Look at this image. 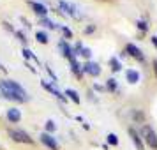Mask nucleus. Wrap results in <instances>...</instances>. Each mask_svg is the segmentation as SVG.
Returning <instances> with one entry per match:
<instances>
[{"mask_svg": "<svg viewBox=\"0 0 157 150\" xmlns=\"http://www.w3.org/2000/svg\"><path fill=\"white\" fill-rule=\"evenodd\" d=\"M0 95L6 101H11V102H27L30 99L29 92L23 88L18 81L14 79H0Z\"/></svg>", "mask_w": 157, "mask_h": 150, "instance_id": "f257e3e1", "label": "nucleus"}, {"mask_svg": "<svg viewBox=\"0 0 157 150\" xmlns=\"http://www.w3.org/2000/svg\"><path fill=\"white\" fill-rule=\"evenodd\" d=\"M58 9H60L65 16H69V18H72V20H76V21H81V20H83V13H81V9H79L76 4H72V2L58 0Z\"/></svg>", "mask_w": 157, "mask_h": 150, "instance_id": "f03ea898", "label": "nucleus"}, {"mask_svg": "<svg viewBox=\"0 0 157 150\" xmlns=\"http://www.w3.org/2000/svg\"><path fill=\"white\" fill-rule=\"evenodd\" d=\"M140 134H141L145 145H148L150 148L157 150V133L150 127L148 124H143L141 127H140Z\"/></svg>", "mask_w": 157, "mask_h": 150, "instance_id": "7ed1b4c3", "label": "nucleus"}, {"mask_svg": "<svg viewBox=\"0 0 157 150\" xmlns=\"http://www.w3.org/2000/svg\"><path fill=\"white\" fill-rule=\"evenodd\" d=\"M7 134L14 143H23V145H32V143H34L32 136H30L27 131H23V129H9Z\"/></svg>", "mask_w": 157, "mask_h": 150, "instance_id": "20e7f679", "label": "nucleus"}, {"mask_svg": "<svg viewBox=\"0 0 157 150\" xmlns=\"http://www.w3.org/2000/svg\"><path fill=\"white\" fill-rule=\"evenodd\" d=\"M41 85H43L44 88H46V90L51 94V95H55V97H57L60 102H62V104H65V102L69 101L67 97H65V94H64V92H60V90L57 88V85H55L53 81H48V79H41Z\"/></svg>", "mask_w": 157, "mask_h": 150, "instance_id": "39448f33", "label": "nucleus"}, {"mask_svg": "<svg viewBox=\"0 0 157 150\" xmlns=\"http://www.w3.org/2000/svg\"><path fill=\"white\" fill-rule=\"evenodd\" d=\"M39 141L43 143L46 148H50V150H58V148H60L57 138H55L53 134H50V133H44V131H43V133L39 134Z\"/></svg>", "mask_w": 157, "mask_h": 150, "instance_id": "423d86ee", "label": "nucleus"}, {"mask_svg": "<svg viewBox=\"0 0 157 150\" xmlns=\"http://www.w3.org/2000/svg\"><path fill=\"white\" fill-rule=\"evenodd\" d=\"M101 65L97 62H94V60H86L85 64H83V74H88V76H92V78H97L101 76Z\"/></svg>", "mask_w": 157, "mask_h": 150, "instance_id": "0eeeda50", "label": "nucleus"}, {"mask_svg": "<svg viewBox=\"0 0 157 150\" xmlns=\"http://www.w3.org/2000/svg\"><path fill=\"white\" fill-rule=\"evenodd\" d=\"M58 50H60V53H62V57L67 58L69 62L76 58V55H74V48H72L71 44H69V41H65V39H62V41L58 43Z\"/></svg>", "mask_w": 157, "mask_h": 150, "instance_id": "6e6552de", "label": "nucleus"}, {"mask_svg": "<svg viewBox=\"0 0 157 150\" xmlns=\"http://www.w3.org/2000/svg\"><path fill=\"white\" fill-rule=\"evenodd\" d=\"M27 4L30 6V9L34 11V14H37L39 18H46L48 13H50V9L44 6L43 2H36V0H27Z\"/></svg>", "mask_w": 157, "mask_h": 150, "instance_id": "1a4fd4ad", "label": "nucleus"}, {"mask_svg": "<svg viewBox=\"0 0 157 150\" xmlns=\"http://www.w3.org/2000/svg\"><path fill=\"white\" fill-rule=\"evenodd\" d=\"M125 53H127L129 57H132L134 58V60H138V62H145V55H143V51L140 50V48H138V46H136V44H132V43H127L125 44Z\"/></svg>", "mask_w": 157, "mask_h": 150, "instance_id": "9d476101", "label": "nucleus"}, {"mask_svg": "<svg viewBox=\"0 0 157 150\" xmlns=\"http://www.w3.org/2000/svg\"><path fill=\"white\" fill-rule=\"evenodd\" d=\"M129 136H131V141L136 147V150H145V141H143L140 131H136L134 127H129Z\"/></svg>", "mask_w": 157, "mask_h": 150, "instance_id": "9b49d317", "label": "nucleus"}, {"mask_svg": "<svg viewBox=\"0 0 157 150\" xmlns=\"http://www.w3.org/2000/svg\"><path fill=\"white\" fill-rule=\"evenodd\" d=\"M6 118H7L9 124H18V122L21 120V110L20 108H9L7 111H6Z\"/></svg>", "mask_w": 157, "mask_h": 150, "instance_id": "f8f14e48", "label": "nucleus"}, {"mask_svg": "<svg viewBox=\"0 0 157 150\" xmlns=\"http://www.w3.org/2000/svg\"><path fill=\"white\" fill-rule=\"evenodd\" d=\"M69 65H71V72L76 76V78H78V79L83 78V64H79L78 58L71 60V62H69Z\"/></svg>", "mask_w": 157, "mask_h": 150, "instance_id": "ddd939ff", "label": "nucleus"}, {"mask_svg": "<svg viewBox=\"0 0 157 150\" xmlns=\"http://www.w3.org/2000/svg\"><path fill=\"white\" fill-rule=\"evenodd\" d=\"M125 79H127L131 85H136V83H140L141 74H140V71H136V69H127L125 71Z\"/></svg>", "mask_w": 157, "mask_h": 150, "instance_id": "4468645a", "label": "nucleus"}, {"mask_svg": "<svg viewBox=\"0 0 157 150\" xmlns=\"http://www.w3.org/2000/svg\"><path fill=\"white\" fill-rule=\"evenodd\" d=\"M39 25H41V27H44V29H50V30H60V25H58V23H55L53 21V20H50V18H48V16H46V18H39Z\"/></svg>", "mask_w": 157, "mask_h": 150, "instance_id": "2eb2a0df", "label": "nucleus"}, {"mask_svg": "<svg viewBox=\"0 0 157 150\" xmlns=\"http://www.w3.org/2000/svg\"><path fill=\"white\" fill-rule=\"evenodd\" d=\"M21 55H23V58H25L27 62H29V60H32V62H36V64L41 67V60L36 57V53H34L32 50H29V48H23V50H21Z\"/></svg>", "mask_w": 157, "mask_h": 150, "instance_id": "dca6fc26", "label": "nucleus"}, {"mask_svg": "<svg viewBox=\"0 0 157 150\" xmlns=\"http://www.w3.org/2000/svg\"><path fill=\"white\" fill-rule=\"evenodd\" d=\"M64 94H65V97H67V99H71L74 104H79V102H81V97H79V94L76 92L74 88H65Z\"/></svg>", "mask_w": 157, "mask_h": 150, "instance_id": "f3484780", "label": "nucleus"}, {"mask_svg": "<svg viewBox=\"0 0 157 150\" xmlns=\"http://www.w3.org/2000/svg\"><path fill=\"white\" fill-rule=\"evenodd\" d=\"M108 65H109V69L113 72H120L122 71V62L118 57H111L109 60H108Z\"/></svg>", "mask_w": 157, "mask_h": 150, "instance_id": "a211bd4d", "label": "nucleus"}, {"mask_svg": "<svg viewBox=\"0 0 157 150\" xmlns=\"http://www.w3.org/2000/svg\"><path fill=\"white\" fill-rule=\"evenodd\" d=\"M36 41L39 44H48L50 43V37H48V34H46L44 30H37L36 32Z\"/></svg>", "mask_w": 157, "mask_h": 150, "instance_id": "6ab92c4d", "label": "nucleus"}, {"mask_svg": "<svg viewBox=\"0 0 157 150\" xmlns=\"http://www.w3.org/2000/svg\"><path fill=\"white\" fill-rule=\"evenodd\" d=\"M104 87H106V92H118V83L115 78H108Z\"/></svg>", "mask_w": 157, "mask_h": 150, "instance_id": "aec40b11", "label": "nucleus"}, {"mask_svg": "<svg viewBox=\"0 0 157 150\" xmlns=\"http://www.w3.org/2000/svg\"><path fill=\"white\" fill-rule=\"evenodd\" d=\"M131 115H132V120H134V122L145 124V115H143V111H140V110H132Z\"/></svg>", "mask_w": 157, "mask_h": 150, "instance_id": "412c9836", "label": "nucleus"}, {"mask_svg": "<svg viewBox=\"0 0 157 150\" xmlns=\"http://www.w3.org/2000/svg\"><path fill=\"white\" fill-rule=\"evenodd\" d=\"M57 131V124H55V120H46V124H44V133H50V134H53Z\"/></svg>", "mask_w": 157, "mask_h": 150, "instance_id": "4be33fe9", "label": "nucleus"}, {"mask_svg": "<svg viewBox=\"0 0 157 150\" xmlns=\"http://www.w3.org/2000/svg\"><path fill=\"white\" fill-rule=\"evenodd\" d=\"M106 141H108V145L117 147V145H118V136L115 134V133H109V134L106 136Z\"/></svg>", "mask_w": 157, "mask_h": 150, "instance_id": "5701e85b", "label": "nucleus"}, {"mask_svg": "<svg viewBox=\"0 0 157 150\" xmlns=\"http://www.w3.org/2000/svg\"><path fill=\"white\" fill-rule=\"evenodd\" d=\"M60 32H62V36H64L65 41H67V39H72V30L69 29V27H65V25H60Z\"/></svg>", "mask_w": 157, "mask_h": 150, "instance_id": "b1692460", "label": "nucleus"}, {"mask_svg": "<svg viewBox=\"0 0 157 150\" xmlns=\"http://www.w3.org/2000/svg\"><path fill=\"white\" fill-rule=\"evenodd\" d=\"M14 36L18 37V39H20V43H21L23 46H25V48H27V44H29V37L25 36V34H23L21 30H16V32H14Z\"/></svg>", "mask_w": 157, "mask_h": 150, "instance_id": "393cba45", "label": "nucleus"}, {"mask_svg": "<svg viewBox=\"0 0 157 150\" xmlns=\"http://www.w3.org/2000/svg\"><path fill=\"white\" fill-rule=\"evenodd\" d=\"M136 27H138L140 32H147V30H148V23L145 21V20H138V21H136Z\"/></svg>", "mask_w": 157, "mask_h": 150, "instance_id": "a878e982", "label": "nucleus"}, {"mask_svg": "<svg viewBox=\"0 0 157 150\" xmlns=\"http://www.w3.org/2000/svg\"><path fill=\"white\" fill-rule=\"evenodd\" d=\"M95 30H97V25L90 23V25H86L85 29H83V34H85V36H90V34H94Z\"/></svg>", "mask_w": 157, "mask_h": 150, "instance_id": "bb28decb", "label": "nucleus"}, {"mask_svg": "<svg viewBox=\"0 0 157 150\" xmlns=\"http://www.w3.org/2000/svg\"><path fill=\"white\" fill-rule=\"evenodd\" d=\"M72 48H74V55H76V58H78L79 55H81V50H83V48H85V46H83V43H81V41H78V43L74 44V46H72Z\"/></svg>", "mask_w": 157, "mask_h": 150, "instance_id": "cd10ccee", "label": "nucleus"}, {"mask_svg": "<svg viewBox=\"0 0 157 150\" xmlns=\"http://www.w3.org/2000/svg\"><path fill=\"white\" fill-rule=\"evenodd\" d=\"M79 57H83L85 58V60H90V58H92V50H90V48H83V50H81V55H79Z\"/></svg>", "mask_w": 157, "mask_h": 150, "instance_id": "c85d7f7f", "label": "nucleus"}, {"mask_svg": "<svg viewBox=\"0 0 157 150\" xmlns=\"http://www.w3.org/2000/svg\"><path fill=\"white\" fill-rule=\"evenodd\" d=\"M94 90L95 92H106V87L101 85V83H94Z\"/></svg>", "mask_w": 157, "mask_h": 150, "instance_id": "c756f323", "label": "nucleus"}, {"mask_svg": "<svg viewBox=\"0 0 157 150\" xmlns=\"http://www.w3.org/2000/svg\"><path fill=\"white\" fill-rule=\"evenodd\" d=\"M2 27H4L6 30H9V32H13V34L16 32V29L13 27V25H11V23H7V21H4V23H2Z\"/></svg>", "mask_w": 157, "mask_h": 150, "instance_id": "7c9ffc66", "label": "nucleus"}, {"mask_svg": "<svg viewBox=\"0 0 157 150\" xmlns=\"http://www.w3.org/2000/svg\"><path fill=\"white\" fill-rule=\"evenodd\" d=\"M46 71H48V72H50V76H51V79H53V83H57V74H55V72H53V71H51V67H50V65H46Z\"/></svg>", "mask_w": 157, "mask_h": 150, "instance_id": "2f4dec72", "label": "nucleus"}, {"mask_svg": "<svg viewBox=\"0 0 157 150\" xmlns=\"http://www.w3.org/2000/svg\"><path fill=\"white\" fill-rule=\"evenodd\" d=\"M7 67H6V65L4 64H0V74H2V76H6V74H7Z\"/></svg>", "mask_w": 157, "mask_h": 150, "instance_id": "473e14b6", "label": "nucleus"}, {"mask_svg": "<svg viewBox=\"0 0 157 150\" xmlns=\"http://www.w3.org/2000/svg\"><path fill=\"white\" fill-rule=\"evenodd\" d=\"M152 67H154V74H155V78H157V60L152 62Z\"/></svg>", "mask_w": 157, "mask_h": 150, "instance_id": "72a5a7b5", "label": "nucleus"}, {"mask_svg": "<svg viewBox=\"0 0 157 150\" xmlns=\"http://www.w3.org/2000/svg\"><path fill=\"white\" fill-rule=\"evenodd\" d=\"M152 44L157 48V36H152Z\"/></svg>", "mask_w": 157, "mask_h": 150, "instance_id": "f704fd0d", "label": "nucleus"}, {"mask_svg": "<svg viewBox=\"0 0 157 150\" xmlns=\"http://www.w3.org/2000/svg\"><path fill=\"white\" fill-rule=\"evenodd\" d=\"M83 129H85V131H88V129H90V125H88L86 122H83Z\"/></svg>", "mask_w": 157, "mask_h": 150, "instance_id": "c9c22d12", "label": "nucleus"}]
</instances>
